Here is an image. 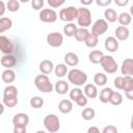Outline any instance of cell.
<instances>
[{"label":"cell","mask_w":133,"mask_h":133,"mask_svg":"<svg viewBox=\"0 0 133 133\" xmlns=\"http://www.w3.org/2000/svg\"><path fill=\"white\" fill-rule=\"evenodd\" d=\"M68 80L76 86H81L86 83L87 75L86 73H84L79 69H72L68 73Z\"/></svg>","instance_id":"6da1fadb"},{"label":"cell","mask_w":133,"mask_h":133,"mask_svg":"<svg viewBox=\"0 0 133 133\" xmlns=\"http://www.w3.org/2000/svg\"><path fill=\"white\" fill-rule=\"evenodd\" d=\"M34 85L39 91L45 92V94L51 92L53 90V87H54L53 84L51 83L49 77L47 75H44V74L37 75L34 78Z\"/></svg>","instance_id":"7a4b0ae2"},{"label":"cell","mask_w":133,"mask_h":133,"mask_svg":"<svg viewBox=\"0 0 133 133\" xmlns=\"http://www.w3.org/2000/svg\"><path fill=\"white\" fill-rule=\"evenodd\" d=\"M77 23L81 28H87L91 25V12L88 8L84 6L78 8Z\"/></svg>","instance_id":"3957f363"},{"label":"cell","mask_w":133,"mask_h":133,"mask_svg":"<svg viewBox=\"0 0 133 133\" xmlns=\"http://www.w3.org/2000/svg\"><path fill=\"white\" fill-rule=\"evenodd\" d=\"M44 126L50 133H55L60 129V121L56 114H48L44 118Z\"/></svg>","instance_id":"277c9868"},{"label":"cell","mask_w":133,"mask_h":133,"mask_svg":"<svg viewBox=\"0 0 133 133\" xmlns=\"http://www.w3.org/2000/svg\"><path fill=\"white\" fill-rule=\"evenodd\" d=\"M114 86L117 89L129 91L131 89H133V77L132 76H118L114 79L113 81Z\"/></svg>","instance_id":"5b68a950"},{"label":"cell","mask_w":133,"mask_h":133,"mask_svg":"<svg viewBox=\"0 0 133 133\" xmlns=\"http://www.w3.org/2000/svg\"><path fill=\"white\" fill-rule=\"evenodd\" d=\"M58 17L63 22L72 23V21H74L78 17V8L75 6H68L65 8H61Z\"/></svg>","instance_id":"8992f818"},{"label":"cell","mask_w":133,"mask_h":133,"mask_svg":"<svg viewBox=\"0 0 133 133\" xmlns=\"http://www.w3.org/2000/svg\"><path fill=\"white\" fill-rule=\"evenodd\" d=\"M100 64L102 66V69L108 74H114L117 71V68H118L117 62L110 55H104V57L102 58Z\"/></svg>","instance_id":"52a82bcc"},{"label":"cell","mask_w":133,"mask_h":133,"mask_svg":"<svg viewBox=\"0 0 133 133\" xmlns=\"http://www.w3.org/2000/svg\"><path fill=\"white\" fill-rule=\"evenodd\" d=\"M107 30H108V22L105 19L97 20L94 23L92 27H91V33L97 35V36H100V35L104 34Z\"/></svg>","instance_id":"ba28073f"},{"label":"cell","mask_w":133,"mask_h":133,"mask_svg":"<svg viewBox=\"0 0 133 133\" xmlns=\"http://www.w3.org/2000/svg\"><path fill=\"white\" fill-rule=\"evenodd\" d=\"M39 20L44 23H54L57 20V14L52 8H45L39 11Z\"/></svg>","instance_id":"9c48e42d"},{"label":"cell","mask_w":133,"mask_h":133,"mask_svg":"<svg viewBox=\"0 0 133 133\" xmlns=\"http://www.w3.org/2000/svg\"><path fill=\"white\" fill-rule=\"evenodd\" d=\"M47 43L53 48H58L63 43V35L59 32H51L47 35Z\"/></svg>","instance_id":"30bf717a"},{"label":"cell","mask_w":133,"mask_h":133,"mask_svg":"<svg viewBox=\"0 0 133 133\" xmlns=\"http://www.w3.org/2000/svg\"><path fill=\"white\" fill-rule=\"evenodd\" d=\"M0 50L4 55H10L14 52V44L5 35H0Z\"/></svg>","instance_id":"8fae6325"},{"label":"cell","mask_w":133,"mask_h":133,"mask_svg":"<svg viewBox=\"0 0 133 133\" xmlns=\"http://www.w3.org/2000/svg\"><path fill=\"white\" fill-rule=\"evenodd\" d=\"M121 73L124 76H132L133 75V58H126L122 62Z\"/></svg>","instance_id":"7c38bea8"},{"label":"cell","mask_w":133,"mask_h":133,"mask_svg":"<svg viewBox=\"0 0 133 133\" xmlns=\"http://www.w3.org/2000/svg\"><path fill=\"white\" fill-rule=\"evenodd\" d=\"M104 47L108 52L114 53L118 49V41L115 36H108L104 42Z\"/></svg>","instance_id":"4fadbf2b"},{"label":"cell","mask_w":133,"mask_h":133,"mask_svg":"<svg viewBox=\"0 0 133 133\" xmlns=\"http://www.w3.org/2000/svg\"><path fill=\"white\" fill-rule=\"evenodd\" d=\"M29 123V116L26 114V113H23V112H20V113H17L14 115L12 117V124L14 126H23V127H26Z\"/></svg>","instance_id":"5bb4252c"},{"label":"cell","mask_w":133,"mask_h":133,"mask_svg":"<svg viewBox=\"0 0 133 133\" xmlns=\"http://www.w3.org/2000/svg\"><path fill=\"white\" fill-rule=\"evenodd\" d=\"M114 34H115V37L117 41H126V39H128V37L130 35V30L128 29V27L119 25L118 27H116Z\"/></svg>","instance_id":"9a60e30c"},{"label":"cell","mask_w":133,"mask_h":133,"mask_svg":"<svg viewBox=\"0 0 133 133\" xmlns=\"http://www.w3.org/2000/svg\"><path fill=\"white\" fill-rule=\"evenodd\" d=\"M54 64L51 60L49 59H44L39 62V65H38V69L39 71L42 72V74L44 75H49L53 70H54Z\"/></svg>","instance_id":"2e32d148"},{"label":"cell","mask_w":133,"mask_h":133,"mask_svg":"<svg viewBox=\"0 0 133 133\" xmlns=\"http://www.w3.org/2000/svg\"><path fill=\"white\" fill-rule=\"evenodd\" d=\"M17 64V59L14 55H3L1 57V65L5 69H12Z\"/></svg>","instance_id":"e0dca14e"},{"label":"cell","mask_w":133,"mask_h":133,"mask_svg":"<svg viewBox=\"0 0 133 133\" xmlns=\"http://www.w3.org/2000/svg\"><path fill=\"white\" fill-rule=\"evenodd\" d=\"M58 110L63 113V114H66V113H70L72 110H73V103L71 100H61L58 104Z\"/></svg>","instance_id":"ac0fdd59"},{"label":"cell","mask_w":133,"mask_h":133,"mask_svg":"<svg viewBox=\"0 0 133 133\" xmlns=\"http://www.w3.org/2000/svg\"><path fill=\"white\" fill-rule=\"evenodd\" d=\"M64 62L69 66H76L79 63V57L74 52H69L64 55Z\"/></svg>","instance_id":"d6986e66"},{"label":"cell","mask_w":133,"mask_h":133,"mask_svg":"<svg viewBox=\"0 0 133 133\" xmlns=\"http://www.w3.org/2000/svg\"><path fill=\"white\" fill-rule=\"evenodd\" d=\"M84 95L89 98V99H95L98 97V89H97V86L95 84H91V83H88L84 86Z\"/></svg>","instance_id":"ffe728a7"},{"label":"cell","mask_w":133,"mask_h":133,"mask_svg":"<svg viewBox=\"0 0 133 133\" xmlns=\"http://www.w3.org/2000/svg\"><path fill=\"white\" fill-rule=\"evenodd\" d=\"M2 81L5 83H12L16 80V73L11 69H5L1 75Z\"/></svg>","instance_id":"44dd1931"},{"label":"cell","mask_w":133,"mask_h":133,"mask_svg":"<svg viewBox=\"0 0 133 133\" xmlns=\"http://www.w3.org/2000/svg\"><path fill=\"white\" fill-rule=\"evenodd\" d=\"M58 95H65L69 91V83L65 80H58L54 86Z\"/></svg>","instance_id":"7402d4cb"},{"label":"cell","mask_w":133,"mask_h":133,"mask_svg":"<svg viewBox=\"0 0 133 133\" xmlns=\"http://www.w3.org/2000/svg\"><path fill=\"white\" fill-rule=\"evenodd\" d=\"M112 88L110 87H105L103 88L101 91H100V96H99V99H100V102L106 104V103H109L110 102V98L112 96Z\"/></svg>","instance_id":"603a6c76"},{"label":"cell","mask_w":133,"mask_h":133,"mask_svg":"<svg viewBox=\"0 0 133 133\" xmlns=\"http://www.w3.org/2000/svg\"><path fill=\"white\" fill-rule=\"evenodd\" d=\"M3 104L7 108H14L18 105V96L15 95H7L3 96Z\"/></svg>","instance_id":"cb8c5ba5"},{"label":"cell","mask_w":133,"mask_h":133,"mask_svg":"<svg viewBox=\"0 0 133 133\" xmlns=\"http://www.w3.org/2000/svg\"><path fill=\"white\" fill-rule=\"evenodd\" d=\"M103 57H104V54H103V52L100 51V50H92V51L88 54V59H89V61L92 62V63H95V64L100 63Z\"/></svg>","instance_id":"d4e9b609"},{"label":"cell","mask_w":133,"mask_h":133,"mask_svg":"<svg viewBox=\"0 0 133 133\" xmlns=\"http://www.w3.org/2000/svg\"><path fill=\"white\" fill-rule=\"evenodd\" d=\"M89 33H90V32L87 30V28H81V27H80V28L77 29V31H76L74 37H75V39L78 41V42H85L86 38H87V36L89 35Z\"/></svg>","instance_id":"484cf974"},{"label":"cell","mask_w":133,"mask_h":133,"mask_svg":"<svg viewBox=\"0 0 133 133\" xmlns=\"http://www.w3.org/2000/svg\"><path fill=\"white\" fill-rule=\"evenodd\" d=\"M104 17H105V20L109 23H114L117 18H118V15L116 14V11L113 9V8H106L104 10Z\"/></svg>","instance_id":"4316f807"},{"label":"cell","mask_w":133,"mask_h":133,"mask_svg":"<svg viewBox=\"0 0 133 133\" xmlns=\"http://www.w3.org/2000/svg\"><path fill=\"white\" fill-rule=\"evenodd\" d=\"M54 73H55V76L58 77V78L64 77V76L69 73L66 64H65V63H58V64L54 68Z\"/></svg>","instance_id":"83f0119b"},{"label":"cell","mask_w":133,"mask_h":133,"mask_svg":"<svg viewBox=\"0 0 133 133\" xmlns=\"http://www.w3.org/2000/svg\"><path fill=\"white\" fill-rule=\"evenodd\" d=\"M12 26V21L9 18L2 17L0 19V33H3L6 30H9Z\"/></svg>","instance_id":"f1b7e54d"},{"label":"cell","mask_w":133,"mask_h":133,"mask_svg":"<svg viewBox=\"0 0 133 133\" xmlns=\"http://www.w3.org/2000/svg\"><path fill=\"white\" fill-rule=\"evenodd\" d=\"M117 21L121 24V26H126L127 27V25H129L132 22V16L129 12H122V14L118 15Z\"/></svg>","instance_id":"f546056e"},{"label":"cell","mask_w":133,"mask_h":133,"mask_svg":"<svg viewBox=\"0 0 133 133\" xmlns=\"http://www.w3.org/2000/svg\"><path fill=\"white\" fill-rule=\"evenodd\" d=\"M77 29H78L77 25H75L74 23H68L66 25L63 26V33H64L66 36L71 37V36H74V35H75Z\"/></svg>","instance_id":"4dcf8cb0"},{"label":"cell","mask_w":133,"mask_h":133,"mask_svg":"<svg viewBox=\"0 0 133 133\" xmlns=\"http://www.w3.org/2000/svg\"><path fill=\"white\" fill-rule=\"evenodd\" d=\"M95 115H96V111H95V109L91 108V107H86V108H84V109L82 110V112H81V116H82V118L85 119V121H90V119H92V118L95 117Z\"/></svg>","instance_id":"1f68e13d"},{"label":"cell","mask_w":133,"mask_h":133,"mask_svg":"<svg viewBox=\"0 0 133 133\" xmlns=\"http://www.w3.org/2000/svg\"><path fill=\"white\" fill-rule=\"evenodd\" d=\"M94 82L98 86H103L107 83V76L104 73H97L94 76Z\"/></svg>","instance_id":"d6a6232c"},{"label":"cell","mask_w":133,"mask_h":133,"mask_svg":"<svg viewBox=\"0 0 133 133\" xmlns=\"http://www.w3.org/2000/svg\"><path fill=\"white\" fill-rule=\"evenodd\" d=\"M98 42H99V36H97V35H95V34H92L90 32L84 43H85L86 47H88V48H95L98 45Z\"/></svg>","instance_id":"836d02e7"},{"label":"cell","mask_w":133,"mask_h":133,"mask_svg":"<svg viewBox=\"0 0 133 133\" xmlns=\"http://www.w3.org/2000/svg\"><path fill=\"white\" fill-rule=\"evenodd\" d=\"M110 104H112L113 106H118L123 103V96L121 92L118 91H113L112 92V96L110 98Z\"/></svg>","instance_id":"e575fe53"},{"label":"cell","mask_w":133,"mask_h":133,"mask_svg":"<svg viewBox=\"0 0 133 133\" xmlns=\"http://www.w3.org/2000/svg\"><path fill=\"white\" fill-rule=\"evenodd\" d=\"M29 104H30V106H31L32 108L38 109V108H42V107L44 106V100H43V98H41V97H38V96H35V97H32V98L30 99Z\"/></svg>","instance_id":"d590c367"},{"label":"cell","mask_w":133,"mask_h":133,"mask_svg":"<svg viewBox=\"0 0 133 133\" xmlns=\"http://www.w3.org/2000/svg\"><path fill=\"white\" fill-rule=\"evenodd\" d=\"M82 95H83V90L81 88H79V87H75V88L71 89V91H70V99L72 101L76 102Z\"/></svg>","instance_id":"8d00e7d4"},{"label":"cell","mask_w":133,"mask_h":133,"mask_svg":"<svg viewBox=\"0 0 133 133\" xmlns=\"http://www.w3.org/2000/svg\"><path fill=\"white\" fill-rule=\"evenodd\" d=\"M6 7L11 12L18 11L19 8H20V2L17 1V0H8L7 3H6Z\"/></svg>","instance_id":"74e56055"},{"label":"cell","mask_w":133,"mask_h":133,"mask_svg":"<svg viewBox=\"0 0 133 133\" xmlns=\"http://www.w3.org/2000/svg\"><path fill=\"white\" fill-rule=\"evenodd\" d=\"M7 95H15L18 96V89L15 85H8L4 88L3 90V96H7Z\"/></svg>","instance_id":"f35d334b"},{"label":"cell","mask_w":133,"mask_h":133,"mask_svg":"<svg viewBox=\"0 0 133 133\" xmlns=\"http://www.w3.org/2000/svg\"><path fill=\"white\" fill-rule=\"evenodd\" d=\"M31 5L35 10H39L44 6V0H32L31 1Z\"/></svg>","instance_id":"ab89813d"},{"label":"cell","mask_w":133,"mask_h":133,"mask_svg":"<svg viewBox=\"0 0 133 133\" xmlns=\"http://www.w3.org/2000/svg\"><path fill=\"white\" fill-rule=\"evenodd\" d=\"M102 133H118V130L115 126L113 125H108L106 127H104Z\"/></svg>","instance_id":"60d3db41"},{"label":"cell","mask_w":133,"mask_h":133,"mask_svg":"<svg viewBox=\"0 0 133 133\" xmlns=\"http://www.w3.org/2000/svg\"><path fill=\"white\" fill-rule=\"evenodd\" d=\"M48 4L51 7L56 8V7H59L62 4H64V0H48Z\"/></svg>","instance_id":"b9f144b4"},{"label":"cell","mask_w":133,"mask_h":133,"mask_svg":"<svg viewBox=\"0 0 133 133\" xmlns=\"http://www.w3.org/2000/svg\"><path fill=\"white\" fill-rule=\"evenodd\" d=\"M87 102H88V101H87V97H86L85 95H82L75 103H76L78 106H80V107H84V106L87 105Z\"/></svg>","instance_id":"7bdbcfd3"},{"label":"cell","mask_w":133,"mask_h":133,"mask_svg":"<svg viewBox=\"0 0 133 133\" xmlns=\"http://www.w3.org/2000/svg\"><path fill=\"white\" fill-rule=\"evenodd\" d=\"M14 133H27L26 127H23V126H14Z\"/></svg>","instance_id":"ee69618b"},{"label":"cell","mask_w":133,"mask_h":133,"mask_svg":"<svg viewBox=\"0 0 133 133\" xmlns=\"http://www.w3.org/2000/svg\"><path fill=\"white\" fill-rule=\"evenodd\" d=\"M111 0H97L96 3L99 5V6H108L109 4H111Z\"/></svg>","instance_id":"f6af8a7d"},{"label":"cell","mask_w":133,"mask_h":133,"mask_svg":"<svg viewBox=\"0 0 133 133\" xmlns=\"http://www.w3.org/2000/svg\"><path fill=\"white\" fill-rule=\"evenodd\" d=\"M5 9H7V7H6V4L4 3V1H0V17L1 16H3L4 15V12H5Z\"/></svg>","instance_id":"bcb514c9"},{"label":"cell","mask_w":133,"mask_h":133,"mask_svg":"<svg viewBox=\"0 0 133 133\" xmlns=\"http://www.w3.org/2000/svg\"><path fill=\"white\" fill-rule=\"evenodd\" d=\"M86 133H102V132L99 130L98 127H96V126H91V127H89V128L87 129V132H86Z\"/></svg>","instance_id":"7dc6e473"},{"label":"cell","mask_w":133,"mask_h":133,"mask_svg":"<svg viewBox=\"0 0 133 133\" xmlns=\"http://www.w3.org/2000/svg\"><path fill=\"white\" fill-rule=\"evenodd\" d=\"M114 3L118 6H126L129 3V0H115Z\"/></svg>","instance_id":"c3c4849f"},{"label":"cell","mask_w":133,"mask_h":133,"mask_svg":"<svg viewBox=\"0 0 133 133\" xmlns=\"http://www.w3.org/2000/svg\"><path fill=\"white\" fill-rule=\"evenodd\" d=\"M125 96H126V98H127L128 100L133 101V89H131V90H129V91H126V92H125Z\"/></svg>","instance_id":"681fc988"},{"label":"cell","mask_w":133,"mask_h":133,"mask_svg":"<svg viewBox=\"0 0 133 133\" xmlns=\"http://www.w3.org/2000/svg\"><path fill=\"white\" fill-rule=\"evenodd\" d=\"M80 2H81V4H82V5H89V4H91V3H92V0H88V1L81 0Z\"/></svg>","instance_id":"f907efd6"},{"label":"cell","mask_w":133,"mask_h":133,"mask_svg":"<svg viewBox=\"0 0 133 133\" xmlns=\"http://www.w3.org/2000/svg\"><path fill=\"white\" fill-rule=\"evenodd\" d=\"M130 127H131V129L133 130V114H132V116H131V122H130Z\"/></svg>","instance_id":"816d5d0a"},{"label":"cell","mask_w":133,"mask_h":133,"mask_svg":"<svg viewBox=\"0 0 133 133\" xmlns=\"http://www.w3.org/2000/svg\"><path fill=\"white\" fill-rule=\"evenodd\" d=\"M130 15L131 16H133V4L131 5V7H130Z\"/></svg>","instance_id":"f5cc1de1"},{"label":"cell","mask_w":133,"mask_h":133,"mask_svg":"<svg viewBox=\"0 0 133 133\" xmlns=\"http://www.w3.org/2000/svg\"><path fill=\"white\" fill-rule=\"evenodd\" d=\"M35 133H46L45 131H43V130H38V131H36Z\"/></svg>","instance_id":"db71d44e"}]
</instances>
